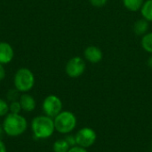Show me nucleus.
I'll list each match as a JSON object with an SVG mask.
<instances>
[{"label":"nucleus","mask_w":152,"mask_h":152,"mask_svg":"<svg viewBox=\"0 0 152 152\" xmlns=\"http://www.w3.org/2000/svg\"><path fill=\"white\" fill-rule=\"evenodd\" d=\"M30 128L34 138L37 140H46L52 137L55 132L53 118L46 115L34 117L31 121Z\"/></svg>","instance_id":"obj_1"},{"label":"nucleus","mask_w":152,"mask_h":152,"mask_svg":"<svg viewBox=\"0 0 152 152\" xmlns=\"http://www.w3.org/2000/svg\"><path fill=\"white\" fill-rule=\"evenodd\" d=\"M2 126L7 136L19 137L27 131L28 121L20 114L8 113L3 120Z\"/></svg>","instance_id":"obj_2"},{"label":"nucleus","mask_w":152,"mask_h":152,"mask_svg":"<svg viewBox=\"0 0 152 152\" xmlns=\"http://www.w3.org/2000/svg\"><path fill=\"white\" fill-rule=\"evenodd\" d=\"M55 131L61 134H69L74 131L77 126V120L76 116L70 111H61L54 118Z\"/></svg>","instance_id":"obj_3"},{"label":"nucleus","mask_w":152,"mask_h":152,"mask_svg":"<svg viewBox=\"0 0 152 152\" xmlns=\"http://www.w3.org/2000/svg\"><path fill=\"white\" fill-rule=\"evenodd\" d=\"M13 84L15 89L20 92H28L35 85V76L29 69L20 68L14 74Z\"/></svg>","instance_id":"obj_4"},{"label":"nucleus","mask_w":152,"mask_h":152,"mask_svg":"<svg viewBox=\"0 0 152 152\" xmlns=\"http://www.w3.org/2000/svg\"><path fill=\"white\" fill-rule=\"evenodd\" d=\"M62 101L56 95H49L45 98L42 103V109L45 115L54 118L59 113L62 111Z\"/></svg>","instance_id":"obj_5"},{"label":"nucleus","mask_w":152,"mask_h":152,"mask_svg":"<svg viewBox=\"0 0 152 152\" xmlns=\"http://www.w3.org/2000/svg\"><path fill=\"white\" fill-rule=\"evenodd\" d=\"M77 145L83 148H90L93 146L97 139L96 132L90 127H83L75 134Z\"/></svg>","instance_id":"obj_6"},{"label":"nucleus","mask_w":152,"mask_h":152,"mask_svg":"<svg viewBox=\"0 0 152 152\" xmlns=\"http://www.w3.org/2000/svg\"><path fill=\"white\" fill-rule=\"evenodd\" d=\"M86 68V62L80 56H74L70 58L65 66V72L70 78H78L85 73Z\"/></svg>","instance_id":"obj_7"},{"label":"nucleus","mask_w":152,"mask_h":152,"mask_svg":"<svg viewBox=\"0 0 152 152\" xmlns=\"http://www.w3.org/2000/svg\"><path fill=\"white\" fill-rule=\"evenodd\" d=\"M84 56L86 60L91 64H98L103 58V53L102 49L96 46H88L84 51Z\"/></svg>","instance_id":"obj_8"},{"label":"nucleus","mask_w":152,"mask_h":152,"mask_svg":"<svg viewBox=\"0 0 152 152\" xmlns=\"http://www.w3.org/2000/svg\"><path fill=\"white\" fill-rule=\"evenodd\" d=\"M14 56V51L12 47L5 42L1 41L0 42V64L2 65H7L9 64Z\"/></svg>","instance_id":"obj_9"},{"label":"nucleus","mask_w":152,"mask_h":152,"mask_svg":"<svg viewBox=\"0 0 152 152\" xmlns=\"http://www.w3.org/2000/svg\"><path fill=\"white\" fill-rule=\"evenodd\" d=\"M19 101L20 103L22 111H24V112L30 113V112L34 111L35 108H36V100H35V99L31 95L28 94L27 92L23 93V94H21L20 96Z\"/></svg>","instance_id":"obj_10"},{"label":"nucleus","mask_w":152,"mask_h":152,"mask_svg":"<svg viewBox=\"0 0 152 152\" xmlns=\"http://www.w3.org/2000/svg\"><path fill=\"white\" fill-rule=\"evenodd\" d=\"M150 22L145 20L144 18L136 21L134 24V32L137 36H143L149 31L150 29Z\"/></svg>","instance_id":"obj_11"},{"label":"nucleus","mask_w":152,"mask_h":152,"mask_svg":"<svg viewBox=\"0 0 152 152\" xmlns=\"http://www.w3.org/2000/svg\"><path fill=\"white\" fill-rule=\"evenodd\" d=\"M124 6L130 12H138L141 10L144 0H122Z\"/></svg>","instance_id":"obj_12"},{"label":"nucleus","mask_w":152,"mask_h":152,"mask_svg":"<svg viewBox=\"0 0 152 152\" xmlns=\"http://www.w3.org/2000/svg\"><path fill=\"white\" fill-rule=\"evenodd\" d=\"M140 11H141L142 18H144L150 22H152V0L144 1Z\"/></svg>","instance_id":"obj_13"},{"label":"nucleus","mask_w":152,"mask_h":152,"mask_svg":"<svg viewBox=\"0 0 152 152\" xmlns=\"http://www.w3.org/2000/svg\"><path fill=\"white\" fill-rule=\"evenodd\" d=\"M141 46L144 51L152 55V32H147L142 36Z\"/></svg>","instance_id":"obj_14"},{"label":"nucleus","mask_w":152,"mask_h":152,"mask_svg":"<svg viewBox=\"0 0 152 152\" xmlns=\"http://www.w3.org/2000/svg\"><path fill=\"white\" fill-rule=\"evenodd\" d=\"M70 149V146L68 144L65 139H59L53 144V152H68Z\"/></svg>","instance_id":"obj_15"},{"label":"nucleus","mask_w":152,"mask_h":152,"mask_svg":"<svg viewBox=\"0 0 152 152\" xmlns=\"http://www.w3.org/2000/svg\"><path fill=\"white\" fill-rule=\"evenodd\" d=\"M9 111L10 113H13V114H20V111H22L20 103L19 100H14V101H11L9 103Z\"/></svg>","instance_id":"obj_16"},{"label":"nucleus","mask_w":152,"mask_h":152,"mask_svg":"<svg viewBox=\"0 0 152 152\" xmlns=\"http://www.w3.org/2000/svg\"><path fill=\"white\" fill-rule=\"evenodd\" d=\"M9 111V104L6 100L0 99V117H4Z\"/></svg>","instance_id":"obj_17"},{"label":"nucleus","mask_w":152,"mask_h":152,"mask_svg":"<svg viewBox=\"0 0 152 152\" xmlns=\"http://www.w3.org/2000/svg\"><path fill=\"white\" fill-rule=\"evenodd\" d=\"M20 91L16 89L14 90H10L6 95V98H7V100H9L10 102L11 101H14V100H19L20 99Z\"/></svg>","instance_id":"obj_18"},{"label":"nucleus","mask_w":152,"mask_h":152,"mask_svg":"<svg viewBox=\"0 0 152 152\" xmlns=\"http://www.w3.org/2000/svg\"><path fill=\"white\" fill-rule=\"evenodd\" d=\"M89 2L94 7L101 8V7H103L104 5L107 4L108 0H89Z\"/></svg>","instance_id":"obj_19"},{"label":"nucleus","mask_w":152,"mask_h":152,"mask_svg":"<svg viewBox=\"0 0 152 152\" xmlns=\"http://www.w3.org/2000/svg\"><path fill=\"white\" fill-rule=\"evenodd\" d=\"M64 139L66 140V142H68V144L70 147H73V146H76L77 145V142H76L75 135H72V134L69 133V134H66V137Z\"/></svg>","instance_id":"obj_20"},{"label":"nucleus","mask_w":152,"mask_h":152,"mask_svg":"<svg viewBox=\"0 0 152 152\" xmlns=\"http://www.w3.org/2000/svg\"><path fill=\"white\" fill-rule=\"evenodd\" d=\"M68 152H88L86 148H83V147H80V146H73V147H70V149L69 150Z\"/></svg>","instance_id":"obj_21"},{"label":"nucleus","mask_w":152,"mask_h":152,"mask_svg":"<svg viewBox=\"0 0 152 152\" xmlns=\"http://www.w3.org/2000/svg\"><path fill=\"white\" fill-rule=\"evenodd\" d=\"M5 75H6V72L4 67V65L0 64V81H3L5 78Z\"/></svg>","instance_id":"obj_22"},{"label":"nucleus","mask_w":152,"mask_h":152,"mask_svg":"<svg viewBox=\"0 0 152 152\" xmlns=\"http://www.w3.org/2000/svg\"><path fill=\"white\" fill-rule=\"evenodd\" d=\"M0 152H7L6 146L2 140H0Z\"/></svg>","instance_id":"obj_23"},{"label":"nucleus","mask_w":152,"mask_h":152,"mask_svg":"<svg viewBox=\"0 0 152 152\" xmlns=\"http://www.w3.org/2000/svg\"><path fill=\"white\" fill-rule=\"evenodd\" d=\"M147 65H148V66L152 69V55L148 58V61H147Z\"/></svg>","instance_id":"obj_24"},{"label":"nucleus","mask_w":152,"mask_h":152,"mask_svg":"<svg viewBox=\"0 0 152 152\" xmlns=\"http://www.w3.org/2000/svg\"><path fill=\"white\" fill-rule=\"evenodd\" d=\"M4 134V132L3 126H2V125H0V140H2V137Z\"/></svg>","instance_id":"obj_25"}]
</instances>
